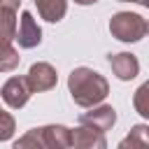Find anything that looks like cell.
Here are the masks:
<instances>
[{"label": "cell", "instance_id": "cell-1", "mask_svg": "<svg viewBox=\"0 0 149 149\" xmlns=\"http://www.w3.org/2000/svg\"><path fill=\"white\" fill-rule=\"evenodd\" d=\"M68 86H70V93H72V100L81 107H91V105H98L100 100H105L109 86L105 81V77H100L98 72L88 70V68H77L72 70L70 79H68Z\"/></svg>", "mask_w": 149, "mask_h": 149}, {"label": "cell", "instance_id": "cell-2", "mask_svg": "<svg viewBox=\"0 0 149 149\" xmlns=\"http://www.w3.org/2000/svg\"><path fill=\"white\" fill-rule=\"evenodd\" d=\"M109 30L116 40L121 42H137L140 37H144L147 33V21L140 14H130V12H119L112 16L109 21Z\"/></svg>", "mask_w": 149, "mask_h": 149}, {"label": "cell", "instance_id": "cell-3", "mask_svg": "<svg viewBox=\"0 0 149 149\" xmlns=\"http://www.w3.org/2000/svg\"><path fill=\"white\" fill-rule=\"evenodd\" d=\"M30 93H33V91H30L26 77H12V79L2 86V100H5L9 107H14V109L23 107V105L28 102Z\"/></svg>", "mask_w": 149, "mask_h": 149}, {"label": "cell", "instance_id": "cell-4", "mask_svg": "<svg viewBox=\"0 0 149 149\" xmlns=\"http://www.w3.org/2000/svg\"><path fill=\"white\" fill-rule=\"evenodd\" d=\"M14 40H16L23 49H30V47H37V44H40L42 30H40V26L35 23V19H33L30 12H23V14H21V23L16 26Z\"/></svg>", "mask_w": 149, "mask_h": 149}, {"label": "cell", "instance_id": "cell-5", "mask_svg": "<svg viewBox=\"0 0 149 149\" xmlns=\"http://www.w3.org/2000/svg\"><path fill=\"white\" fill-rule=\"evenodd\" d=\"M30 91H49L54 84H56V70L49 65V63H35L30 70H28V77H26Z\"/></svg>", "mask_w": 149, "mask_h": 149}, {"label": "cell", "instance_id": "cell-6", "mask_svg": "<svg viewBox=\"0 0 149 149\" xmlns=\"http://www.w3.org/2000/svg\"><path fill=\"white\" fill-rule=\"evenodd\" d=\"M70 144H74V149H107V142L102 137V133L79 126L74 130H70Z\"/></svg>", "mask_w": 149, "mask_h": 149}, {"label": "cell", "instance_id": "cell-7", "mask_svg": "<svg viewBox=\"0 0 149 149\" xmlns=\"http://www.w3.org/2000/svg\"><path fill=\"white\" fill-rule=\"evenodd\" d=\"M114 121H116V114H114V109L107 107V105H105V107H98V109H93V112H86V114H81V119H79L81 126L93 128V130H98V133H105L107 128H112Z\"/></svg>", "mask_w": 149, "mask_h": 149}, {"label": "cell", "instance_id": "cell-8", "mask_svg": "<svg viewBox=\"0 0 149 149\" xmlns=\"http://www.w3.org/2000/svg\"><path fill=\"white\" fill-rule=\"evenodd\" d=\"M47 149H68L70 147V130L65 126H44L37 128Z\"/></svg>", "mask_w": 149, "mask_h": 149}, {"label": "cell", "instance_id": "cell-9", "mask_svg": "<svg viewBox=\"0 0 149 149\" xmlns=\"http://www.w3.org/2000/svg\"><path fill=\"white\" fill-rule=\"evenodd\" d=\"M109 65L119 79H133L140 70V63L133 54H114L109 56Z\"/></svg>", "mask_w": 149, "mask_h": 149}, {"label": "cell", "instance_id": "cell-10", "mask_svg": "<svg viewBox=\"0 0 149 149\" xmlns=\"http://www.w3.org/2000/svg\"><path fill=\"white\" fill-rule=\"evenodd\" d=\"M37 12L42 14V19L47 21H61L65 16V0H35Z\"/></svg>", "mask_w": 149, "mask_h": 149}, {"label": "cell", "instance_id": "cell-11", "mask_svg": "<svg viewBox=\"0 0 149 149\" xmlns=\"http://www.w3.org/2000/svg\"><path fill=\"white\" fill-rule=\"evenodd\" d=\"M14 9L0 7V40L2 42H12L16 35V19H14Z\"/></svg>", "mask_w": 149, "mask_h": 149}, {"label": "cell", "instance_id": "cell-12", "mask_svg": "<svg viewBox=\"0 0 149 149\" xmlns=\"http://www.w3.org/2000/svg\"><path fill=\"white\" fill-rule=\"evenodd\" d=\"M119 149H149V140H147V126H135L128 137L119 144Z\"/></svg>", "mask_w": 149, "mask_h": 149}, {"label": "cell", "instance_id": "cell-13", "mask_svg": "<svg viewBox=\"0 0 149 149\" xmlns=\"http://www.w3.org/2000/svg\"><path fill=\"white\" fill-rule=\"evenodd\" d=\"M19 65V54L14 51L12 42H2L0 40V72H9Z\"/></svg>", "mask_w": 149, "mask_h": 149}, {"label": "cell", "instance_id": "cell-14", "mask_svg": "<svg viewBox=\"0 0 149 149\" xmlns=\"http://www.w3.org/2000/svg\"><path fill=\"white\" fill-rule=\"evenodd\" d=\"M12 149H47V147H44V142H42V137H40V133L35 128V130L26 133L23 137H19Z\"/></svg>", "mask_w": 149, "mask_h": 149}, {"label": "cell", "instance_id": "cell-15", "mask_svg": "<svg viewBox=\"0 0 149 149\" xmlns=\"http://www.w3.org/2000/svg\"><path fill=\"white\" fill-rule=\"evenodd\" d=\"M12 135H14V119H12V114L0 109V142L9 140Z\"/></svg>", "mask_w": 149, "mask_h": 149}, {"label": "cell", "instance_id": "cell-16", "mask_svg": "<svg viewBox=\"0 0 149 149\" xmlns=\"http://www.w3.org/2000/svg\"><path fill=\"white\" fill-rule=\"evenodd\" d=\"M147 91H149V86L144 84V86H140V91H137V95H135V107H137V112H140V114H149V105L144 102Z\"/></svg>", "mask_w": 149, "mask_h": 149}, {"label": "cell", "instance_id": "cell-17", "mask_svg": "<svg viewBox=\"0 0 149 149\" xmlns=\"http://www.w3.org/2000/svg\"><path fill=\"white\" fill-rule=\"evenodd\" d=\"M74 2H79V5H91V2H98V0H74Z\"/></svg>", "mask_w": 149, "mask_h": 149}, {"label": "cell", "instance_id": "cell-18", "mask_svg": "<svg viewBox=\"0 0 149 149\" xmlns=\"http://www.w3.org/2000/svg\"><path fill=\"white\" fill-rule=\"evenodd\" d=\"M121 2H130V0H121ZM133 2H140V5H147V0H133Z\"/></svg>", "mask_w": 149, "mask_h": 149}]
</instances>
